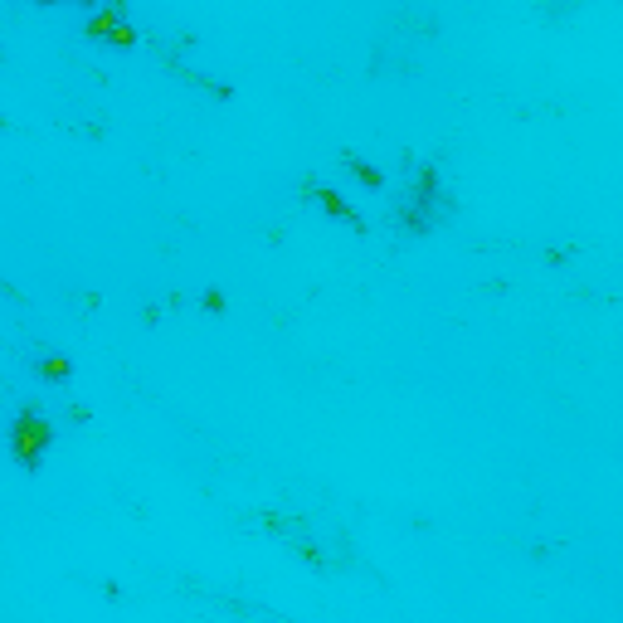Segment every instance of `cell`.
<instances>
[{"mask_svg": "<svg viewBox=\"0 0 623 623\" xmlns=\"http://www.w3.org/2000/svg\"><path fill=\"white\" fill-rule=\"evenodd\" d=\"M443 205H448V200H443V190H439V171L429 166V171L419 176V185H414V195H409V205H404V215H400L404 229H409V234H429V229L439 224Z\"/></svg>", "mask_w": 623, "mask_h": 623, "instance_id": "obj_1", "label": "cell"}, {"mask_svg": "<svg viewBox=\"0 0 623 623\" xmlns=\"http://www.w3.org/2000/svg\"><path fill=\"white\" fill-rule=\"evenodd\" d=\"M49 424L39 419V414H20L15 419V429H10V448H15V458L25 463V468H39V458H44V448H49Z\"/></svg>", "mask_w": 623, "mask_h": 623, "instance_id": "obj_2", "label": "cell"}, {"mask_svg": "<svg viewBox=\"0 0 623 623\" xmlns=\"http://www.w3.org/2000/svg\"><path fill=\"white\" fill-rule=\"evenodd\" d=\"M88 30H93V35H103V44H122V49H132V44H137V35H132L117 15H98Z\"/></svg>", "mask_w": 623, "mask_h": 623, "instance_id": "obj_3", "label": "cell"}, {"mask_svg": "<svg viewBox=\"0 0 623 623\" xmlns=\"http://www.w3.org/2000/svg\"><path fill=\"white\" fill-rule=\"evenodd\" d=\"M317 200H322V205H327V210L341 224H351V229H366V224H361V215H356L351 205H341V200H336V190H317Z\"/></svg>", "mask_w": 623, "mask_h": 623, "instance_id": "obj_4", "label": "cell"}, {"mask_svg": "<svg viewBox=\"0 0 623 623\" xmlns=\"http://www.w3.org/2000/svg\"><path fill=\"white\" fill-rule=\"evenodd\" d=\"M346 166H351V171H356V176H361V181H366V185H380V171H375V166H366L361 156H351Z\"/></svg>", "mask_w": 623, "mask_h": 623, "instance_id": "obj_5", "label": "cell"}, {"mask_svg": "<svg viewBox=\"0 0 623 623\" xmlns=\"http://www.w3.org/2000/svg\"><path fill=\"white\" fill-rule=\"evenodd\" d=\"M39 375H44V380H69V361H44Z\"/></svg>", "mask_w": 623, "mask_h": 623, "instance_id": "obj_6", "label": "cell"}]
</instances>
